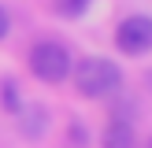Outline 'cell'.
Wrapping results in <instances>:
<instances>
[{"instance_id": "cell-1", "label": "cell", "mask_w": 152, "mask_h": 148, "mask_svg": "<svg viewBox=\"0 0 152 148\" xmlns=\"http://www.w3.org/2000/svg\"><path fill=\"white\" fill-rule=\"evenodd\" d=\"M71 70H74V85H78L82 96H111L123 85V70L104 56H89Z\"/></svg>"}, {"instance_id": "cell-2", "label": "cell", "mask_w": 152, "mask_h": 148, "mask_svg": "<svg viewBox=\"0 0 152 148\" xmlns=\"http://www.w3.org/2000/svg\"><path fill=\"white\" fill-rule=\"evenodd\" d=\"M30 67H34V74L41 81H63L67 74H71V56H67L63 44H37L34 52H30Z\"/></svg>"}, {"instance_id": "cell-3", "label": "cell", "mask_w": 152, "mask_h": 148, "mask_svg": "<svg viewBox=\"0 0 152 148\" xmlns=\"http://www.w3.org/2000/svg\"><path fill=\"white\" fill-rule=\"evenodd\" d=\"M115 41H119V48H123L126 56H141V52H148L152 48V19H148V15H130V19L119 26Z\"/></svg>"}, {"instance_id": "cell-4", "label": "cell", "mask_w": 152, "mask_h": 148, "mask_svg": "<svg viewBox=\"0 0 152 148\" xmlns=\"http://www.w3.org/2000/svg\"><path fill=\"white\" fill-rule=\"evenodd\" d=\"M100 141H104V148H134V130L126 122H111Z\"/></svg>"}, {"instance_id": "cell-5", "label": "cell", "mask_w": 152, "mask_h": 148, "mask_svg": "<svg viewBox=\"0 0 152 148\" xmlns=\"http://www.w3.org/2000/svg\"><path fill=\"white\" fill-rule=\"evenodd\" d=\"M82 7H86V0H59V11H67V15H78Z\"/></svg>"}, {"instance_id": "cell-6", "label": "cell", "mask_w": 152, "mask_h": 148, "mask_svg": "<svg viewBox=\"0 0 152 148\" xmlns=\"http://www.w3.org/2000/svg\"><path fill=\"white\" fill-rule=\"evenodd\" d=\"M4 107L7 111H19V104H15V85H4Z\"/></svg>"}, {"instance_id": "cell-7", "label": "cell", "mask_w": 152, "mask_h": 148, "mask_svg": "<svg viewBox=\"0 0 152 148\" xmlns=\"http://www.w3.org/2000/svg\"><path fill=\"white\" fill-rule=\"evenodd\" d=\"M7 26H11V19H7V11H4V7H0V37L7 33Z\"/></svg>"}, {"instance_id": "cell-8", "label": "cell", "mask_w": 152, "mask_h": 148, "mask_svg": "<svg viewBox=\"0 0 152 148\" xmlns=\"http://www.w3.org/2000/svg\"><path fill=\"white\" fill-rule=\"evenodd\" d=\"M148 148H152V141H148Z\"/></svg>"}]
</instances>
